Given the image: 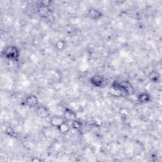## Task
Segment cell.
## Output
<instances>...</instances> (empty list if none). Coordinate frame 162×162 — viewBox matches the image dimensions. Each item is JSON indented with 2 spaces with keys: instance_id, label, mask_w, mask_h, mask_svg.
Wrapping results in <instances>:
<instances>
[{
  "instance_id": "cell-1",
  "label": "cell",
  "mask_w": 162,
  "mask_h": 162,
  "mask_svg": "<svg viewBox=\"0 0 162 162\" xmlns=\"http://www.w3.org/2000/svg\"><path fill=\"white\" fill-rule=\"evenodd\" d=\"M3 53L7 59L12 61H15L20 56V51L15 46L12 45L6 46L3 51Z\"/></svg>"
},
{
  "instance_id": "cell-2",
  "label": "cell",
  "mask_w": 162,
  "mask_h": 162,
  "mask_svg": "<svg viewBox=\"0 0 162 162\" xmlns=\"http://www.w3.org/2000/svg\"><path fill=\"white\" fill-rule=\"evenodd\" d=\"M91 84L96 88H101L105 84V79L101 75H95L90 79Z\"/></svg>"
},
{
  "instance_id": "cell-3",
  "label": "cell",
  "mask_w": 162,
  "mask_h": 162,
  "mask_svg": "<svg viewBox=\"0 0 162 162\" xmlns=\"http://www.w3.org/2000/svg\"><path fill=\"white\" fill-rule=\"evenodd\" d=\"M25 104L29 107H34L37 106L39 103L38 98L35 95H29L25 97L24 101Z\"/></svg>"
},
{
  "instance_id": "cell-4",
  "label": "cell",
  "mask_w": 162,
  "mask_h": 162,
  "mask_svg": "<svg viewBox=\"0 0 162 162\" xmlns=\"http://www.w3.org/2000/svg\"><path fill=\"white\" fill-rule=\"evenodd\" d=\"M87 15H88V17L90 18V19L94 20H98L103 16L102 12H101L100 11L95 8H92L88 10Z\"/></svg>"
},
{
  "instance_id": "cell-5",
  "label": "cell",
  "mask_w": 162,
  "mask_h": 162,
  "mask_svg": "<svg viewBox=\"0 0 162 162\" xmlns=\"http://www.w3.org/2000/svg\"><path fill=\"white\" fill-rule=\"evenodd\" d=\"M151 97L148 93H141L140 95H139L138 96V100L140 101L141 103H148L150 101Z\"/></svg>"
},
{
  "instance_id": "cell-6",
  "label": "cell",
  "mask_w": 162,
  "mask_h": 162,
  "mask_svg": "<svg viewBox=\"0 0 162 162\" xmlns=\"http://www.w3.org/2000/svg\"><path fill=\"white\" fill-rule=\"evenodd\" d=\"M64 116L65 118L68 121H74L75 120V116H76V114L74 113L71 110H65V114H64Z\"/></svg>"
},
{
  "instance_id": "cell-7",
  "label": "cell",
  "mask_w": 162,
  "mask_h": 162,
  "mask_svg": "<svg viewBox=\"0 0 162 162\" xmlns=\"http://www.w3.org/2000/svg\"><path fill=\"white\" fill-rule=\"evenodd\" d=\"M149 77L150 80L153 82H158L160 80V75L157 72H152L149 74Z\"/></svg>"
},
{
  "instance_id": "cell-8",
  "label": "cell",
  "mask_w": 162,
  "mask_h": 162,
  "mask_svg": "<svg viewBox=\"0 0 162 162\" xmlns=\"http://www.w3.org/2000/svg\"><path fill=\"white\" fill-rule=\"evenodd\" d=\"M58 129L60 130V133H65L69 131V127L65 122H64L62 124V125H60V126L58 127Z\"/></svg>"
},
{
  "instance_id": "cell-9",
  "label": "cell",
  "mask_w": 162,
  "mask_h": 162,
  "mask_svg": "<svg viewBox=\"0 0 162 162\" xmlns=\"http://www.w3.org/2000/svg\"><path fill=\"white\" fill-rule=\"evenodd\" d=\"M72 127L74 128L75 129H80V128L82 127V123L79 121H77V120H75L72 123Z\"/></svg>"
}]
</instances>
